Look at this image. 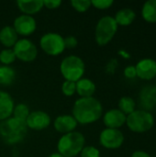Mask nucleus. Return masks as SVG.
Instances as JSON below:
<instances>
[{"instance_id":"f257e3e1","label":"nucleus","mask_w":156,"mask_h":157,"mask_svg":"<svg viewBox=\"0 0 156 157\" xmlns=\"http://www.w3.org/2000/svg\"><path fill=\"white\" fill-rule=\"evenodd\" d=\"M103 115V107L101 102L94 97L79 98L75 100L72 116L77 123L87 125L97 121Z\"/></svg>"},{"instance_id":"f03ea898","label":"nucleus","mask_w":156,"mask_h":157,"mask_svg":"<svg viewBox=\"0 0 156 157\" xmlns=\"http://www.w3.org/2000/svg\"><path fill=\"white\" fill-rule=\"evenodd\" d=\"M28 132L26 122L10 117L0 123V137L6 144L13 145L21 143Z\"/></svg>"},{"instance_id":"7ed1b4c3","label":"nucleus","mask_w":156,"mask_h":157,"mask_svg":"<svg viewBox=\"0 0 156 157\" xmlns=\"http://www.w3.org/2000/svg\"><path fill=\"white\" fill-rule=\"evenodd\" d=\"M85 144V136L74 131L62 135L57 143V152L63 157H75L80 155Z\"/></svg>"},{"instance_id":"20e7f679","label":"nucleus","mask_w":156,"mask_h":157,"mask_svg":"<svg viewBox=\"0 0 156 157\" xmlns=\"http://www.w3.org/2000/svg\"><path fill=\"white\" fill-rule=\"evenodd\" d=\"M85 71V63L82 58L77 55H68L64 57L60 63V72L65 81L77 82L83 78Z\"/></svg>"},{"instance_id":"39448f33","label":"nucleus","mask_w":156,"mask_h":157,"mask_svg":"<svg viewBox=\"0 0 156 157\" xmlns=\"http://www.w3.org/2000/svg\"><path fill=\"white\" fill-rule=\"evenodd\" d=\"M118 24L111 16L102 17L97 23L95 29V40L100 46H105L114 38L118 30Z\"/></svg>"},{"instance_id":"423d86ee","label":"nucleus","mask_w":156,"mask_h":157,"mask_svg":"<svg viewBox=\"0 0 156 157\" xmlns=\"http://www.w3.org/2000/svg\"><path fill=\"white\" fill-rule=\"evenodd\" d=\"M126 124L131 132L143 133L153 128L154 125V118L149 111L143 109L134 110L127 116Z\"/></svg>"},{"instance_id":"0eeeda50","label":"nucleus","mask_w":156,"mask_h":157,"mask_svg":"<svg viewBox=\"0 0 156 157\" xmlns=\"http://www.w3.org/2000/svg\"><path fill=\"white\" fill-rule=\"evenodd\" d=\"M40 49L48 55L57 56L65 50L63 37L55 32H48L41 36L40 40Z\"/></svg>"},{"instance_id":"6e6552de","label":"nucleus","mask_w":156,"mask_h":157,"mask_svg":"<svg viewBox=\"0 0 156 157\" xmlns=\"http://www.w3.org/2000/svg\"><path fill=\"white\" fill-rule=\"evenodd\" d=\"M12 50L16 55V59L24 63L33 62L38 56L37 46L32 40L27 38L18 39Z\"/></svg>"},{"instance_id":"1a4fd4ad","label":"nucleus","mask_w":156,"mask_h":157,"mask_svg":"<svg viewBox=\"0 0 156 157\" xmlns=\"http://www.w3.org/2000/svg\"><path fill=\"white\" fill-rule=\"evenodd\" d=\"M99 143L106 149H119L124 143V135L118 129L106 128L99 134Z\"/></svg>"},{"instance_id":"9d476101","label":"nucleus","mask_w":156,"mask_h":157,"mask_svg":"<svg viewBox=\"0 0 156 157\" xmlns=\"http://www.w3.org/2000/svg\"><path fill=\"white\" fill-rule=\"evenodd\" d=\"M12 27L15 29L18 36L27 37L35 32L37 29V22L32 16L22 14L14 19Z\"/></svg>"},{"instance_id":"9b49d317","label":"nucleus","mask_w":156,"mask_h":157,"mask_svg":"<svg viewBox=\"0 0 156 157\" xmlns=\"http://www.w3.org/2000/svg\"><path fill=\"white\" fill-rule=\"evenodd\" d=\"M51 120L48 113L42 110H34L30 111L27 121L26 125L28 129L34 131H42L47 129L51 125Z\"/></svg>"},{"instance_id":"f8f14e48","label":"nucleus","mask_w":156,"mask_h":157,"mask_svg":"<svg viewBox=\"0 0 156 157\" xmlns=\"http://www.w3.org/2000/svg\"><path fill=\"white\" fill-rule=\"evenodd\" d=\"M140 105L143 110L151 111L156 108V87L155 86L148 85L142 88L139 95Z\"/></svg>"},{"instance_id":"ddd939ff","label":"nucleus","mask_w":156,"mask_h":157,"mask_svg":"<svg viewBox=\"0 0 156 157\" xmlns=\"http://www.w3.org/2000/svg\"><path fill=\"white\" fill-rule=\"evenodd\" d=\"M137 76L143 80H151L156 77V61L151 58L140 60L135 65Z\"/></svg>"},{"instance_id":"4468645a","label":"nucleus","mask_w":156,"mask_h":157,"mask_svg":"<svg viewBox=\"0 0 156 157\" xmlns=\"http://www.w3.org/2000/svg\"><path fill=\"white\" fill-rule=\"evenodd\" d=\"M127 116L119 109H111L108 110L103 116V122L107 128L120 129L126 123Z\"/></svg>"},{"instance_id":"2eb2a0df","label":"nucleus","mask_w":156,"mask_h":157,"mask_svg":"<svg viewBox=\"0 0 156 157\" xmlns=\"http://www.w3.org/2000/svg\"><path fill=\"white\" fill-rule=\"evenodd\" d=\"M78 123L72 115L64 114L58 116L53 121V127L56 132L59 133L66 134L72 132H74Z\"/></svg>"},{"instance_id":"dca6fc26","label":"nucleus","mask_w":156,"mask_h":157,"mask_svg":"<svg viewBox=\"0 0 156 157\" xmlns=\"http://www.w3.org/2000/svg\"><path fill=\"white\" fill-rule=\"evenodd\" d=\"M15 102L9 93L0 90V121L12 117Z\"/></svg>"},{"instance_id":"f3484780","label":"nucleus","mask_w":156,"mask_h":157,"mask_svg":"<svg viewBox=\"0 0 156 157\" xmlns=\"http://www.w3.org/2000/svg\"><path fill=\"white\" fill-rule=\"evenodd\" d=\"M17 6L24 15L32 16L39 13L43 7V0H17Z\"/></svg>"},{"instance_id":"a211bd4d","label":"nucleus","mask_w":156,"mask_h":157,"mask_svg":"<svg viewBox=\"0 0 156 157\" xmlns=\"http://www.w3.org/2000/svg\"><path fill=\"white\" fill-rule=\"evenodd\" d=\"M18 40V34L12 26H5L0 29V43L6 48L12 49Z\"/></svg>"},{"instance_id":"6ab92c4d","label":"nucleus","mask_w":156,"mask_h":157,"mask_svg":"<svg viewBox=\"0 0 156 157\" xmlns=\"http://www.w3.org/2000/svg\"><path fill=\"white\" fill-rule=\"evenodd\" d=\"M76 93L80 98H90L93 97L97 90L96 84L89 78H81L75 82Z\"/></svg>"},{"instance_id":"aec40b11","label":"nucleus","mask_w":156,"mask_h":157,"mask_svg":"<svg viewBox=\"0 0 156 157\" xmlns=\"http://www.w3.org/2000/svg\"><path fill=\"white\" fill-rule=\"evenodd\" d=\"M135 17V12L129 7L120 9L114 17L118 26H129L134 21Z\"/></svg>"},{"instance_id":"412c9836","label":"nucleus","mask_w":156,"mask_h":157,"mask_svg":"<svg viewBox=\"0 0 156 157\" xmlns=\"http://www.w3.org/2000/svg\"><path fill=\"white\" fill-rule=\"evenodd\" d=\"M16 79V71L10 65H0V86H8Z\"/></svg>"},{"instance_id":"4be33fe9","label":"nucleus","mask_w":156,"mask_h":157,"mask_svg":"<svg viewBox=\"0 0 156 157\" xmlns=\"http://www.w3.org/2000/svg\"><path fill=\"white\" fill-rule=\"evenodd\" d=\"M142 16L143 19L149 23L156 22V0L146 1L142 9Z\"/></svg>"},{"instance_id":"5701e85b","label":"nucleus","mask_w":156,"mask_h":157,"mask_svg":"<svg viewBox=\"0 0 156 157\" xmlns=\"http://www.w3.org/2000/svg\"><path fill=\"white\" fill-rule=\"evenodd\" d=\"M119 109L124 113L126 116L132 113L134 110H136V102L135 100L131 97H122L119 100Z\"/></svg>"},{"instance_id":"b1692460","label":"nucleus","mask_w":156,"mask_h":157,"mask_svg":"<svg viewBox=\"0 0 156 157\" xmlns=\"http://www.w3.org/2000/svg\"><path fill=\"white\" fill-rule=\"evenodd\" d=\"M29 113H30V110H29V107L26 104L18 103V104L15 105V107H14L12 117L18 120V121H20L26 122Z\"/></svg>"},{"instance_id":"393cba45","label":"nucleus","mask_w":156,"mask_h":157,"mask_svg":"<svg viewBox=\"0 0 156 157\" xmlns=\"http://www.w3.org/2000/svg\"><path fill=\"white\" fill-rule=\"evenodd\" d=\"M16 61V55L12 49L5 48L0 52V63L2 65H10Z\"/></svg>"},{"instance_id":"a878e982","label":"nucleus","mask_w":156,"mask_h":157,"mask_svg":"<svg viewBox=\"0 0 156 157\" xmlns=\"http://www.w3.org/2000/svg\"><path fill=\"white\" fill-rule=\"evenodd\" d=\"M72 7L79 13L86 12L91 7V1L89 0H72L71 1Z\"/></svg>"},{"instance_id":"bb28decb","label":"nucleus","mask_w":156,"mask_h":157,"mask_svg":"<svg viewBox=\"0 0 156 157\" xmlns=\"http://www.w3.org/2000/svg\"><path fill=\"white\" fill-rule=\"evenodd\" d=\"M62 92L66 97H73L76 93L75 83L71 81H64L62 85Z\"/></svg>"},{"instance_id":"cd10ccee","label":"nucleus","mask_w":156,"mask_h":157,"mask_svg":"<svg viewBox=\"0 0 156 157\" xmlns=\"http://www.w3.org/2000/svg\"><path fill=\"white\" fill-rule=\"evenodd\" d=\"M79 155L80 157H100V152L95 146L87 145L82 149Z\"/></svg>"},{"instance_id":"c85d7f7f","label":"nucleus","mask_w":156,"mask_h":157,"mask_svg":"<svg viewBox=\"0 0 156 157\" xmlns=\"http://www.w3.org/2000/svg\"><path fill=\"white\" fill-rule=\"evenodd\" d=\"M113 0H93L91 1V5L100 10L108 9L113 5Z\"/></svg>"},{"instance_id":"c756f323","label":"nucleus","mask_w":156,"mask_h":157,"mask_svg":"<svg viewBox=\"0 0 156 157\" xmlns=\"http://www.w3.org/2000/svg\"><path fill=\"white\" fill-rule=\"evenodd\" d=\"M64 40V45H65V49H74L77 46L78 44V40L76 39V37L70 35L67 36L65 38H63Z\"/></svg>"},{"instance_id":"7c9ffc66","label":"nucleus","mask_w":156,"mask_h":157,"mask_svg":"<svg viewBox=\"0 0 156 157\" xmlns=\"http://www.w3.org/2000/svg\"><path fill=\"white\" fill-rule=\"evenodd\" d=\"M62 5L61 0H43V6L48 9H56Z\"/></svg>"},{"instance_id":"2f4dec72","label":"nucleus","mask_w":156,"mask_h":157,"mask_svg":"<svg viewBox=\"0 0 156 157\" xmlns=\"http://www.w3.org/2000/svg\"><path fill=\"white\" fill-rule=\"evenodd\" d=\"M124 75L129 78V79H132L135 78L137 76V72H136V68L135 65H128L125 69H124Z\"/></svg>"},{"instance_id":"473e14b6","label":"nucleus","mask_w":156,"mask_h":157,"mask_svg":"<svg viewBox=\"0 0 156 157\" xmlns=\"http://www.w3.org/2000/svg\"><path fill=\"white\" fill-rule=\"evenodd\" d=\"M131 157H152V156H151L148 153H146V152H144V151H141V150H139V151H135V152H133Z\"/></svg>"},{"instance_id":"72a5a7b5","label":"nucleus","mask_w":156,"mask_h":157,"mask_svg":"<svg viewBox=\"0 0 156 157\" xmlns=\"http://www.w3.org/2000/svg\"><path fill=\"white\" fill-rule=\"evenodd\" d=\"M48 157H63L62 155H60L58 152H56V153H52V154H51Z\"/></svg>"},{"instance_id":"f704fd0d","label":"nucleus","mask_w":156,"mask_h":157,"mask_svg":"<svg viewBox=\"0 0 156 157\" xmlns=\"http://www.w3.org/2000/svg\"><path fill=\"white\" fill-rule=\"evenodd\" d=\"M120 55H122V56H124V57H130V54H128L125 51H120V52H119Z\"/></svg>"},{"instance_id":"c9c22d12","label":"nucleus","mask_w":156,"mask_h":157,"mask_svg":"<svg viewBox=\"0 0 156 157\" xmlns=\"http://www.w3.org/2000/svg\"><path fill=\"white\" fill-rule=\"evenodd\" d=\"M155 87H156V80H155Z\"/></svg>"}]
</instances>
